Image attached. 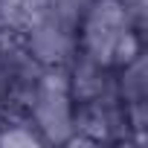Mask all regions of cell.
I'll use <instances>...</instances> for the list:
<instances>
[{"mask_svg": "<svg viewBox=\"0 0 148 148\" xmlns=\"http://www.w3.org/2000/svg\"><path fill=\"white\" fill-rule=\"evenodd\" d=\"M3 116H6V110H3V108H0V122H3Z\"/></svg>", "mask_w": 148, "mask_h": 148, "instance_id": "cell-8", "label": "cell"}, {"mask_svg": "<svg viewBox=\"0 0 148 148\" xmlns=\"http://www.w3.org/2000/svg\"><path fill=\"white\" fill-rule=\"evenodd\" d=\"M82 0H41L18 38L44 67H67L76 58V23Z\"/></svg>", "mask_w": 148, "mask_h": 148, "instance_id": "cell-2", "label": "cell"}, {"mask_svg": "<svg viewBox=\"0 0 148 148\" xmlns=\"http://www.w3.org/2000/svg\"><path fill=\"white\" fill-rule=\"evenodd\" d=\"M125 3H131V6H136V9L145 12V0H125Z\"/></svg>", "mask_w": 148, "mask_h": 148, "instance_id": "cell-7", "label": "cell"}, {"mask_svg": "<svg viewBox=\"0 0 148 148\" xmlns=\"http://www.w3.org/2000/svg\"><path fill=\"white\" fill-rule=\"evenodd\" d=\"M73 113H76V99L70 90L67 67H44L26 116L35 122L47 145H70Z\"/></svg>", "mask_w": 148, "mask_h": 148, "instance_id": "cell-3", "label": "cell"}, {"mask_svg": "<svg viewBox=\"0 0 148 148\" xmlns=\"http://www.w3.org/2000/svg\"><path fill=\"white\" fill-rule=\"evenodd\" d=\"M139 55H145L142 9L125 0H82L76 23V58L116 73Z\"/></svg>", "mask_w": 148, "mask_h": 148, "instance_id": "cell-1", "label": "cell"}, {"mask_svg": "<svg viewBox=\"0 0 148 148\" xmlns=\"http://www.w3.org/2000/svg\"><path fill=\"white\" fill-rule=\"evenodd\" d=\"M3 35H6V32H3V29H0V41H3Z\"/></svg>", "mask_w": 148, "mask_h": 148, "instance_id": "cell-9", "label": "cell"}, {"mask_svg": "<svg viewBox=\"0 0 148 148\" xmlns=\"http://www.w3.org/2000/svg\"><path fill=\"white\" fill-rule=\"evenodd\" d=\"M41 73L44 64L23 47L18 35L6 32L0 41V108L6 113H26Z\"/></svg>", "mask_w": 148, "mask_h": 148, "instance_id": "cell-5", "label": "cell"}, {"mask_svg": "<svg viewBox=\"0 0 148 148\" xmlns=\"http://www.w3.org/2000/svg\"><path fill=\"white\" fill-rule=\"evenodd\" d=\"M41 131L26 113H6L0 122V148H41Z\"/></svg>", "mask_w": 148, "mask_h": 148, "instance_id": "cell-6", "label": "cell"}, {"mask_svg": "<svg viewBox=\"0 0 148 148\" xmlns=\"http://www.w3.org/2000/svg\"><path fill=\"white\" fill-rule=\"evenodd\" d=\"M122 142H136V136L116 90L76 102L70 145H122Z\"/></svg>", "mask_w": 148, "mask_h": 148, "instance_id": "cell-4", "label": "cell"}]
</instances>
